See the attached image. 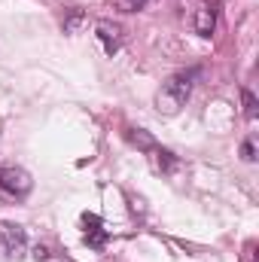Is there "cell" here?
Instances as JSON below:
<instances>
[{"label":"cell","mask_w":259,"mask_h":262,"mask_svg":"<svg viewBox=\"0 0 259 262\" xmlns=\"http://www.w3.org/2000/svg\"><path fill=\"white\" fill-rule=\"evenodd\" d=\"M195 76H198V70H183V73H174V76L162 85V92H159V98H156V104H159L162 113H177V110L189 101Z\"/></svg>","instance_id":"cell-1"},{"label":"cell","mask_w":259,"mask_h":262,"mask_svg":"<svg viewBox=\"0 0 259 262\" xmlns=\"http://www.w3.org/2000/svg\"><path fill=\"white\" fill-rule=\"evenodd\" d=\"M28 250V235L15 223H0V262H18Z\"/></svg>","instance_id":"cell-2"},{"label":"cell","mask_w":259,"mask_h":262,"mask_svg":"<svg viewBox=\"0 0 259 262\" xmlns=\"http://www.w3.org/2000/svg\"><path fill=\"white\" fill-rule=\"evenodd\" d=\"M195 31H198L201 37H210V31H213V9H207V6L198 9V15H195Z\"/></svg>","instance_id":"cell-6"},{"label":"cell","mask_w":259,"mask_h":262,"mask_svg":"<svg viewBox=\"0 0 259 262\" xmlns=\"http://www.w3.org/2000/svg\"><path fill=\"white\" fill-rule=\"evenodd\" d=\"M34 189V180L21 168H0V198L6 201H21Z\"/></svg>","instance_id":"cell-3"},{"label":"cell","mask_w":259,"mask_h":262,"mask_svg":"<svg viewBox=\"0 0 259 262\" xmlns=\"http://www.w3.org/2000/svg\"><path fill=\"white\" fill-rule=\"evenodd\" d=\"M82 226H85V244L92 250H104L107 241H110V232L104 229L101 216L98 213H82Z\"/></svg>","instance_id":"cell-4"},{"label":"cell","mask_w":259,"mask_h":262,"mask_svg":"<svg viewBox=\"0 0 259 262\" xmlns=\"http://www.w3.org/2000/svg\"><path fill=\"white\" fill-rule=\"evenodd\" d=\"M241 98H244V113H247V119H256V98H253V92H241Z\"/></svg>","instance_id":"cell-8"},{"label":"cell","mask_w":259,"mask_h":262,"mask_svg":"<svg viewBox=\"0 0 259 262\" xmlns=\"http://www.w3.org/2000/svg\"><path fill=\"white\" fill-rule=\"evenodd\" d=\"M149 0H116V9L119 12H137V9H143Z\"/></svg>","instance_id":"cell-7"},{"label":"cell","mask_w":259,"mask_h":262,"mask_svg":"<svg viewBox=\"0 0 259 262\" xmlns=\"http://www.w3.org/2000/svg\"><path fill=\"white\" fill-rule=\"evenodd\" d=\"M95 31H98V40L104 43L107 55L119 52V46H122V28H119V25H113V21H98Z\"/></svg>","instance_id":"cell-5"},{"label":"cell","mask_w":259,"mask_h":262,"mask_svg":"<svg viewBox=\"0 0 259 262\" xmlns=\"http://www.w3.org/2000/svg\"><path fill=\"white\" fill-rule=\"evenodd\" d=\"M244 159H247V162L256 159V156H253V143H244Z\"/></svg>","instance_id":"cell-9"}]
</instances>
